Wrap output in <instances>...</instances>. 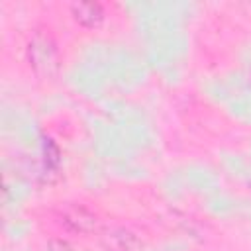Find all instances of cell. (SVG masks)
<instances>
[{
  "mask_svg": "<svg viewBox=\"0 0 251 251\" xmlns=\"http://www.w3.org/2000/svg\"><path fill=\"white\" fill-rule=\"evenodd\" d=\"M25 57L35 73V76L49 80L59 73L61 67V57H59V47L49 31H35L25 47Z\"/></svg>",
  "mask_w": 251,
  "mask_h": 251,
  "instance_id": "cell-1",
  "label": "cell"
},
{
  "mask_svg": "<svg viewBox=\"0 0 251 251\" xmlns=\"http://www.w3.org/2000/svg\"><path fill=\"white\" fill-rule=\"evenodd\" d=\"M61 226L71 231V233H78V235H86L96 231L98 227V218L94 212H90L88 208L80 206V204H71L67 208H63L61 216H59Z\"/></svg>",
  "mask_w": 251,
  "mask_h": 251,
  "instance_id": "cell-2",
  "label": "cell"
},
{
  "mask_svg": "<svg viewBox=\"0 0 251 251\" xmlns=\"http://www.w3.org/2000/svg\"><path fill=\"white\" fill-rule=\"evenodd\" d=\"M100 245L104 251H139L141 239L129 227L110 226L100 233Z\"/></svg>",
  "mask_w": 251,
  "mask_h": 251,
  "instance_id": "cell-3",
  "label": "cell"
},
{
  "mask_svg": "<svg viewBox=\"0 0 251 251\" xmlns=\"http://www.w3.org/2000/svg\"><path fill=\"white\" fill-rule=\"evenodd\" d=\"M71 16L82 27H98L104 22V8L98 2H73Z\"/></svg>",
  "mask_w": 251,
  "mask_h": 251,
  "instance_id": "cell-4",
  "label": "cell"
},
{
  "mask_svg": "<svg viewBox=\"0 0 251 251\" xmlns=\"http://www.w3.org/2000/svg\"><path fill=\"white\" fill-rule=\"evenodd\" d=\"M49 249H51V251H73V247H71L67 241H63V239L51 241V243H49Z\"/></svg>",
  "mask_w": 251,
  "mask_h": 251,
  "instance_id": "cell-5",
  "label": "cell"
}]
</instances>
